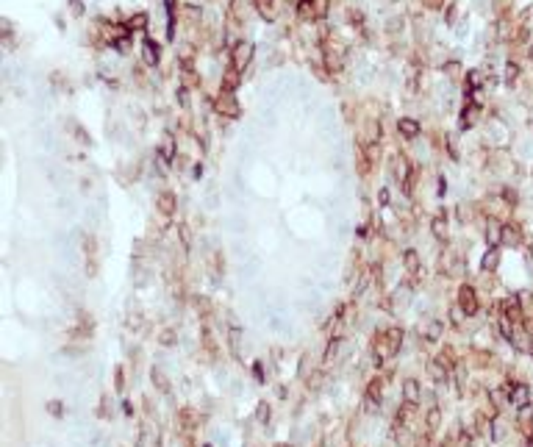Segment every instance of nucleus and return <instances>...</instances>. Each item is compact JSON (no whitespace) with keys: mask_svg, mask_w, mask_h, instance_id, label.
Masks as SVG:
<instances>
[{"mask_svg":"<svg viewBox=\"0 0 533 447\" xmlns=\"http://www.w3.org/2000/svg\"><path fill=\"white\" fill-rule=\"evenodd\" d=\"M403 328L397 325H392V328H384L380 333H375V342H372V353L375 356H380V359H392V356H397L400 353V347H403Z\"/></svg>","mask_w":533,"mask_h":447,"instance_id":"nucleus-1","label":"nucleus"},{"mask_svg":"<svg viewBox=\"0 0 533 447\" xmlns=\"http://www.w3.org/2000/svg\"><path fill=\"white\" fill-rule=\"evenodd\" d=\"M455 306H459L461 311L467 314V317H475V314L481 311V300H478L475 286L461 284V286H459V294H455Z\"/></svg>","mask_w":533,"mask_h":447,"instance_id":"nucleus-2","label":"nucleus"},{"mask_svg":"<svg viewBox=\"0 0 533 447\" xmlns=\"http://www.w3.org/2000/svg\"><path fill=\"white\" fill-rule=\"evenodd\" d=\"M384 386H386V378L384 375H375L370 383H367V392H364V405L370 414L380 408V400H384Z\"/></svg>","mask_w":533,"mask_h":447,"instance_id":"nucleus-3","label":"nucleus"},{"mask_svg":"<svg viewBox=\"0 0 533 447\" xmlns=\"http://www.w3.org/2000/svg\"><path fill=\"white\" fill-rule=\"evenodd\" d=\"M439 270H442L444 278H459V275H464V270H467V261L461 258L459 250H447L439 258Z\"/></svg>","mask_w":533,"mask_h":447,"instance_id":"nucleus-4","label":"nucleus"},{"mask_svg":"<svg viewBox=\"0 0 533 447\" xmlns=\"http://www.w3.org/2000/svg\"><path fill=\"white\" fill-rule=\"evenodd\" d=\"M214 108H217V114H220V117H228V120H236V117L242 114V106H239L236 95L225 92V89H220V98H217Z\"/></svg>","mask_w":533,"mask_h":447,"instance_id":"nucleus-5","label":"nucleus"},{"mask_svg":"<svg viewBox=\"0 0 533 447\" xmlns=\"http://www.w3.org/2000/svg\"><path fill=\"white\" fill-rule=\"evenodd\" d=\"M250 59H253V42H248V39H242V42H236L231 47V67H234V70L244 72V67L250 64Z\"/></svg>","mask_w":533,"mask_h":447,"instance_id":"nucleus-6","label":"nucleus"},{"mask_svg":"<svg viewBox=\"0 0 533 447\" xmlns=\"http://www.w3.org/2000/svg\"><path fill=\"white\" fill-rule=\"evenodd\" d=\"M508 342L514 345V350H519V353H525V356L533 353V331H530V328L514 325V333H511Z\"/></svg>","mask_w":533,"mask_h":447,"instance_id":"nucleus-7","label":"nucleus"},{"mask_svg":"<svg viewBox=\"0 0 533 447\" xmlns=\"http://www.w3.org/2000/svg\"><path fill=\"white\" fill-rule=\"evenodd\" d=\"M325 67L331 75H339L345 70V47L341 45H328L325 47Z\"/></svg>","mask_w":533,"mask_h":447,"instance_id":"nucleus-8","label":"nucleus"},{"mask_svg":"<svg viewBox=\"0 0 533 447\" xmlns=\"http://www.w3.org/2000/svg\"><path fill=\"white\" fill-rule=\"evenodd\" d=\"M505 392H508L511 397V405L514 408H525V405H530V386L528 383H505Z\"/></svg>","mask_w":533,"mask_h":447,"instance_id":"nucleus-9","label":"nucleus"},{"mask_svg":"<svg viewBox=\"0 0 533 447\" xmlns=\"http://www.w3.org/2000/svg\"><path fill=\"white\" fill-rule=\"evenodd\" d=\"M156 211H159L161 217H173L175 211H178V197H175V192L161 189L159 195H156Z\"/></svg>","mask_w":533,"mask_h":447,"instance_id":"nucleus-10","label":"nucleus"},{"mask_svg":"<svg viewBox=\"0 0 533 447\" xmlns=\"http://www.w3.org/2000/svg\"><path fill=\"white\" fill-rule=\"evenodd\" d=\"M420 336L425 345H439L442 336H444V322L442 320H428L425 325L420 328Z\"/></svg>","mask_w":533,"mask_h":447,"instance_id":"nucleus-11","label":"nucleus"},{"mask_svg":"<svg viewBox=\"0 0 533 447\" xmlns=\"http://www.w3.org/2000/svg\"><path fill=\"white\" fill-rule=\"evenodd\" d=\"M84 253H86V272L89 278H94V272H98V239L92 233L84 236Z\"/></svg>","mask_w":533,"mask_h":447,"instance_id":"nucleus-12","label":"nucleus"},{"mask_svg":"<svg viewBox=\"0 0 533 447\" xmlns=\"http://www.w3.org/2000/svg\"><path fill=\"white\" fill-rule=\"evenodd\" d=\"M400 392H403V403L420 405V400H422V386H420V381H416V378H406Z\"/></svg>","mask_w":533,"mask_h":447,"instance_id":"nucleus-13","label":"nucleus"},{"mask_svg":"<svg viewBox=\"0 0 533 447\" xmlns=\"http://www.w3.org/2000/svg\"><path fill=\"white\" fill-rule=\"evenodd\" d=\"M425 369H428V375H430V381H433V383H447L450 375H453V369H450L447 364H442L439 359H430Z\"/></svg>","mask_w":533,"mask_h":447,"instance_id":"nucleus-14","label":"nucleus"},{"mask_svg":"<svg viewBox=\"0 0 533 447\" xmlns=\"http://www.w3.org/2000/svg\"><path fill=\"white\" fill-rule=\"evenodd\" d=\"M142 61H145L147 67H156L161 61V45L153 42L150 36H145V42H142Z\"/></svg>","mask_w":533,"mask_h":447,"instance_id":"nucleus-15","label":"nucleus"},{"mask_svg":"<svg viewBox=\"0 0 533 447\" xmlns=\"http://www.w3.org/2000/svg\"><path fill=\"white\" fill-rule=\"evenodd\" d=\"M228 350H231V356H234L236 361H242V328L236 325V322H231V328H228Z\"/></svg>","mask_w":533,"mask_h":447,"instance_id":"nucleus-16","label":"nucleus"},{"mask_svg":"<svg viewBox=\"0 0 533 447\" xmlns=\"http://www.w3.org/2000/svg\"><path fill=\"white\" fill-rule=\"evenodd\" d=\"M486 242L489 247H500L503 245V222H497V217H489L486 219Z\"/></svg>","mask_w":533,"mask_h":447,"instance_id":"nucleus-17","label":"nucleus"},{"mask_svg":"<svg viewBox=\"0 0 533 447\" xmlns=\"http://www.w3.org/2000/svg\"><path fill=\"white\" fill-rule=\"evenodd\" d=\"M403 267H406L408 275H420L422 272V256L414 250V247H408V250H403Z\"/></svg>","mask_w":533,"mask_h":447,"instance_id":"nucleus-18","label":"nucleus"},{"mask_svg":"<svg viewBox=\"0 0 533 447\" xmlns=\"http://www.w3.org/2000/svg\"><path fill=\"white\" fill-rule=\"evenodd\" d=\"M522 228L517 222H503V245H511V247H519L522 245Z\"/></svg>","mask_w":533,"mask_h":447,"instance_id":"nucleus-19","label":"nucleus"},{"mask_svg":"<svg viewBox=\"0 0 533 447\" xmlns=\"http://www.w3.org/2000/svg\"><path fill=\"white\" fill-rule=\"evenodd\" d=\"M397 131H400V136H406V139H416L420 136V122L414 120V117H400L397 120Z\"/></svg>","mask_w":533,"mask_h":447,"instance_id":"nucleus-20","label":"nucleus"},{"mask_svg":"<svg viewBox=\"0 0 533 447\" xmlns=\"http://www.w3.org/2000/svg\"><path fill=\"white\" fill-rule=\"evenodd\" d=\"M341 347H345V339L341 336H331L328 339V345H325V356H322V361L325 364H333L341 356Z\"/></svg>","mask_w":533,"mask_h":447,"instance_id":"nucleus-21","label":"nucleus"},{"mask_svg":"<svg viewBox=\"0 0 533 447\" xmlns=\"http://www.w3.org/2000/svg\"><path fill=\"white\" fill-rule=\"evenodd\" d=\"M150 381H153V386L161 392V395H169V389H173V383H169L167 372H164L161 367H153L150 369Z\"/></svg>","mask_w":533,"mask_h":447,"instance_id":"nucleus-22","label":"nucleus"},{"mask_svg":"<svg viewBox=\"0 0 533 447\" xmlns=\"http://www.w3.org/2000/svg\"><path fill=\"white\" fill-rule=\"evenodd\" d=\"M439 425H442V408H439V405H430V408L425 411V431L436 433V431H439Z\"/></svg>","mask_w":533,"mask_h":447,"instance_id":"nucleus-23","label":"nucleus"},{"mask_svg":"<svg viewBox=\"0 0 533 447\" xmlns=\"http://www.w3.org/2000/svg\"><path fill=\"white\" fill-rule=\"evenodd\" d=\"M430 233H433L436 239H442V242H447V217L436 214L433 219H430Z\"/></svg>","mask_w":533,"mask_h":447,"instance_id":"nucleus-24","label":"nucleus"},{"mask_svg":"<svg viewBox=\"0 0 533 447\" xmlns=\"http://www.w3.org/2000/svg\"><path fill=\"white\" fill-rule=\"evenodd\" d=\"M175 156H178V150H175V142H173V139H169V136H167V139H164V142L159 144V159H161L164 164H173V161H175Z\"/></svg>","mask_w":533,"mask_h":447,"instance_id":"nucleus-25","label":"nucleus"},{"mask_svg":"<svg viewBox=\"0 0 533 447\" xmlns=\"http://www.w3.org/2000/svg\"><path fill=\"white\" fill-rule=\"evenodd\" d=\"M208 264H211V281H214V284H220V275L225 272V261H222V253H211L208 256Z\"/></svg>","mask_w":533,"mask_h":447,"instance_id":"nucleus-26","label":"nucleus"},{"mask_svg":"<svg viewBox=\"0 0 533 447\" xmlns=\"http://www.w3.org/2000/svg\"><path fill=\"white\" fill-rule=\"evenodd\" d=\"M497 264H500V253H497V247H489L486 256H483V261H481V270L491 275L497 270Z\"/></svg>","mask_w":533,"mask_h":447,"instance_id":"nucleus-27","label":"nucleus"},{"mask_svg":"<svg viewBox=\"0 0 533 447\" xmlns=\"http://www.w3.org/2000/svg\"><path fill=\"white\" fill-rule=\"evenodd\" d=\"M231 20L244 23L248 20V0H231Z\"/></svg>","mask_w":533,"mask_h":447,"instance_id":"nucleus-28","label":"nucleus"},{"mask_svg":"<svg viewBox=\"0 0 533 447\" xmlns=\"http://www.w3.org/2000/svg\"><path fill=\"white\" fill-rule=\"evenodd\" d=\"M239 81H242V72L234 70V67H228V70H225V78H222V89L225 92H236Z\"/></svg>","mask_w":533,"mask_h":447,"instance_id":"nucleus-29","label":"nucleus"},{"mask_svg":"<svg viewBox=\"0 0 533 447\" xmlns=\"http://www.w3.org/2000/svg\"><path fill=\"white\" fill-rule=\"evenodd\" d=\"M178 425H181L183 431H192L195 425H197L195 411H192V408H181V411H178Z\"/></svg>","mask_w":533,"mask_h":447,"instance_id":"nucleus-30","label":"nucleus"},{"mask_svg":"<svg viewBox=\"0 0 533 447\" xmlns=\"http://www.w3.org/2000/svg\"><path fill=\"white\" fill-rule=\"evenodd\" d=\"M192 306H195V311L200 314V317H208V314H211V300L206 297V294H195Z\"/></svg>","mask_w":533,"mask_h":447,"instance_id":"nucleus-31","label":"nucleus"},{"mask_svg":"<svg viewBox=\"0 0 533 447\" xmlns=\"http://www.w3.org/2000/svg\"><path fill=\"white\" fill-rule=\"evenodd\" d=\"M297 14H300V20H309V23L317 20V11H314L311 0H297Z\"/></svg>","mask_w":533,"mask_h":447,"instance_id":"nucleus-32","label":"nucleus"},{"mask_svg":"<svg viewBox=\"0 0 533 447\" xmlns=\"http://www.w3.org/2000/svg\"><path fill=\"white\" fill-rule=\"evenodd\" d=\"M159 345H164V347L178 345V331H175V328H164V331L159 333Z\"/></svg>","mask_w":533,"mask_h":447,"instance_id":"nucleus-33","label":"nucleus"},{"mask_svg":"<svg viewBox=\"0 0 533 447\" xmlns=\"http://www.w3.org/2000/svg\"><path fill=\"white\" fill-rule=\"evenodd\" d=\"M475 117H478V106H467L461 111V128H472L475 125Z\"/></svg>","mask_w":533,"mask_h":447,"instance_id":"nucleus-34","label":"nucleus"},{"mask_svg":"<svg viewBox=\"0 0 533 447\" xmlns=\"http://www.w3.org/2000/svg\"><path fill=\"white\" fill-rule=\"evenodd\" d=\"M256 419H258L261 425H270V419H272V405H270V403H258Z\"/></svg>","mask_w":533,"mask_h":447,"instance_id":"nucleus-35","label":"nucleus"},{"mask_svg":"<svg viewBox=\"0 0 533 447\" xmlns=\"http://www.w3.org/2000/svg\"><path fill=\"white\" fill-rule=\"evenodd\" d=\"M450 447H472V433H467V431L455 433V436L450 439Z\"/></svg>","mask_w":533,"mask_h":447,"instance_id":"nucleus-36","label":"nucleus"},{"mask_svg":"<svg viewBox=\"0 0 533 447\" xmlns=\"http://www.w3.org/2000/svg\"><path fill=\"white\" fill-rule=\"evenodd\" d=\"M256 9H258V14H261L264 20H275L278 17V11H275V3H256Z\"/></svg>","mask_w":533,"mask_h":447,"instance_id":"nucleus-37","label":"nucleus"},{"mask_svg":"<svg viewBox=\"0 0 533 447\" xmlns=\"http://www.w3.org/2000/svg\"><path fill=\"white\" fill-rule=\"evenodd\" d=\"M145 25H147V17L145 14H136V17H131L125 23V31H145Z\"/></svg>","mask_w":533,"mask_h":447,"instance_id":"nucleus-38","label":"nucleus"},{"mask_svg":"<svg viewBox=\"0 0 533 447\" xmlns=\"http://www.w3.org/2000/svg\"><path fill=\"white\" fill-rule=\"evenodd\" d=\"M314 11H317V20H325L328 11H331V0H311Z\"/></svg>","mask_w":533,"mask_h":447,"instance_id":"nucleus-39","label":"nucleus"},{"mask_svg":"<svg viewBox=\"0 0 533 447\" xmlns=\"http://www.w3.org/2000/svg\"><path fill=\"white\" fill-rule=\"evenodd\" d=\"M464 320H467V314H464L459 306H453V308H450V325H453V328H461V325H464Z\"/></svg>","mask_w":533,"mask_h":447,"instance_id":"nucleus-40","label":"nucleus"},{"mask_svg":"<svg viewBox=\"0 0 533 447\" xmlns=\"http://www.w3.org/2000/svg\"><path fill=\"white\" fill-rule=\"evenodd\" d=\"M114 392H125V367H117L114 369Z\"/></svg>","mask_w":533,"mask_h":447,"instance_id":"nucleus-41","label":"nucleus"},{"mask_svg":"<svg viewBox=\"0 0 533 447\" xmlns=\"http://www.w3.org/2000/svg\"><path fill=\"white\" fill-rule=\"evenodd\" d=\"M45 408H47V414H50V417H64V403H61V400H47Z\"/></svg>","mask_w":533,"mask_h":447,"instance_id":"nucleus-42","label":"nucleus"},{"mask_svg":"<svg viewBox=\"0 0 533 447\" xmlns=\"http://www.w3.org/2000/svg\"><path fill=\"white\" fill-rule=\"evenodd\" d=\"M517 78H519V64H517V61H508V64H505V81L514 84Z\"/></svg>","mask_w":533,"mask_h":447,"instance_id":"nucleus-43","label":"nucleus"},{"mask_svg":"<svg viewBox=\"0 0 533 447\" xmlns=\"http://www.w3.org/2000/svg\"><path fill=\"white\" fill-rule=\"evenodd\" d=\"M175 98H178V103H181L183 108H189V86L181 84V86L175 89Z\"/></svg>","mask_w":533,"mask_h":447,"instance_id":"nucleus-44","label":"nucleus"},{"mask_svg":"<svg viewBox=\"0 0 533 447\" xmlns=\"http://www.w3.org/2000/svg\"><path fill=\"white\" fill-rule=\"evenodd\" d=\"M178 236H181V242H183V250L192 247V233H189L186 225H178Z\"/></svg>","mask_w":533,"mask_h":447,"instance_id":"nucleus-45","label":"nucleus"},{"mask_svg":"<svg viewBox=\"0 0 533 447\" xmlns=\"http://www.w3.org/2000/svg\"><path fill=\"white\" fill-rule=\"evenodd\" d=\"M444 72H447L450 78H459V72H461V64H459V61H447V64H444Z\"/></svg>","mask_w":533,"mask_h":447,"instance_id":"nucleus-46","label":"nucleus"},{"mask_svg":"<svg viewBox=\"0 0 533 447\" xmlns=\"http://www.w3.org/2000/svg\"><path fill=\"white\" fill-rule=\"evenodd\" d=\"M98 414L103 417V419H108V417H111V408H108V395H103V397H100V411H98Z\"/></svg>","mask_w":533,"mask_h":447,"instance_id":"nucleus-47","label":"nucleus"},{"mask_svg":"<svg viewBox=\"0 0 533 447\" xmlns=\"http://www.w3.org/2000/svg\"><path fill=\"white\" fill-rule=\"evenodd\" d=\"M70 11L75 17H81V14H84V3H81V0H70Z\"/></svg>","mask_w":533,"mask_h":447,"instance_id":"nucleus-48","label":"nucleus"},{"mask_svg":"<svg viewBox=\"0 0 533 447\" xmlns=\"http://www.w3.org/2000/svg\"><path fill=\"white\" fill-rule=\"evenodd\" d=\"M459 219H461V222H467V219H469V209H467V206H459Z\"/></svg>","mask_w":533,"mask_h":447,"instance_id":"nucleus-49","label":"nucleus"},{"mask_svg":"<svg viewBox=\"0 0 533 447\" xmlns=\"http://www.w3.org/2000/svg\"><path fill=\"white\" fill-rule=\"evenodd\" d=\"M378 197H380V203L386 206V203H389V189H380V195H378Z\"/></svg>","mask_w":533,"mask_h":447,"instance_id":"nucleus-50","label":"nucleus"},{"mask_svg":"<svg viewBox=\"0 0 533 447\" xmlns=\"http://www.w3.org/2000/svg\"><path fill=\"white\" fill-rule=\"evenodd\" d=\"M122 408H125V414H128V417H134V405H131V403H128V400H125V403H122Z\"/></svg>","mask_w":533,"mask_h":447,"instance_id":"nucleus-51","label":"nucleus"},{"mask_svg":"<svg viewBox=\"0 0 533 447\" xmlns=\"http://www.w3.org/2000/svg\"><path fill=\"white\" fill-rule=\"evenodd\" d=\"M192 175H195V178H200V175H203V164H195V170H192Z\"/></svg>","mask_w":533,"mask_h":447,"instance_id":"nucleus-52","label":"nucleus"},{"mask_svg":"<svg viewBox=\"0 0 533 447\" xmlns=\"http://www.w3.org/2000/svg\"><path fill=\"white\" fill-rule=\"evenodd\" d=\"M444 192H447V181H444V178H439V195H444Z\"/></svg>","mask_w":533,"mask_h":447,"instance_id":"nucleus-53","label":"nucleus"},{"mask_svg":"<svg viewBox=\"0 0 533 447\" xmlns=\"http://www.w3.org/2000/svg\"><path fill=\"white\" fill-rule=\"evenodd\" d=\"M256 378H258V381H264V369H261V364H256Z\"/></svg>","mask_w":533,"mask_h":447,"instance_id":"nucleus-54","label":"nucleus"},{"mask_svg":"<svg viewBox=\"0 0 533 447\" xmlns=\"http://www.w3.org/2000/svg\"><path fill=\"white\" fill-rule=\"evenodd\" d=\"M528 436H533V419H530V425H528Z\"/></svg>","mask_w":533,"mask_h":447,"instance_id":"nucleus-55","label":"nucleus"},{"mask_svg":"<svg viewBox=\"0 0 533 447\" xmlns=\"http://www.w3.org/2000/svg\"><path fill=\"white\" fill-rule=\"evenodd\" d=\"M528 59H530V61H533V45H530V47H528Z\"/></svg>","mask_w":533,"mask_h":447,"instance_id":"nucleus-56","label":"nucleus"},{"mask_svg":"<svg viewBox=\"0 0 533 447\" xmlns=\"http://www.w3.org/2000/svg\"><path fill=\"white\" fill-rule=\"evenodd\" d=\"M525 447H533V436H528V442H525Z\"/></svg>","mask_w":533,"mask_h":447,"instance_id":"nucleus-57","label":"nucleus"},{"mask_svg":"<svg viewBox=\"0 0 533 447\" xmlns=\"http://www.w3.org/2000/svg\"><path fill=\"white\" fill-rule=\"evenodd\" d=\"M275 447H292V444H289V442H278Z\"/></svg>","mask_w":533,"mask_h":447,"instance_id":"nucleus-58","label":"nucleus"},{"mask_svg":"<svg viewBox=\"0 0 533 447\" xmlns=\"http://www.w3.org/2000/svg\"><path fill=\"white\" fill-rule=\"evenodd\" d=\"M256 3H275V0H256Z\"/></svg>","mask_w":533,"mask_h":447,"instance_id":"nucleus-59","label":"nucleus"},{"mask_svg":"<svg viewBox=\"0 0 533 447\" xmlns=\"http://www.w3.org/2000/svg\"><path fill=\"white\" fill-rule=\"evenodd\" d=\"M203 447H211V444H203Z\"/></svg>","mask_w":533,"mask_h":447,"instance_id":"nucleus-60","label":"nucleus"}]
</instances>
